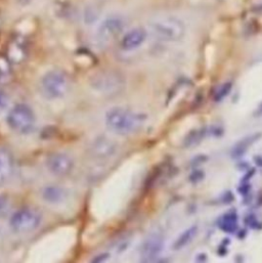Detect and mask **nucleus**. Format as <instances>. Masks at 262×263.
Wrapping results in <instances>:
<instances>
[{"label": "nucleus", "mask_w": 262, "mask_h": 263, "mask_svg": "<svg viewBox=\"0 0 262 263\" xmlns=\"http://www.w3.org/2000/svg\"><path fill=\"white\" fill-rule=\"evenodd\" d=\"M147 116L124 107H114L105 116V123L110 132L119 135H127L141 129Z\"/></svg>", "instance_id": "1"}, {"label": "nucleus", "mask_w": 262, "mask_h": 263, "mask_svg": "<svg viewBox=\"0 0 262 263\" xmlns=\"http://www.w3.org/2000/svg\"><path fill=\"white\" fill-rule=\"evenodd\" d=\"M149 31L152 35L159 41L163 42H179L186 33L185 24L175 15H160L149 23Z\"/></svg>", "instance_id": "2"}, {"label": "nucleus", "mask_w": 262, "mask_h": 263, "mask_svg": "<svg viewBox=\"0 0 262 263\" xmlns=\"http://www.w3.org/2000/svg\"><path fill=\"white\" fill-rule=\"evenodd\" d=\"M39 89L41 95L47 100L62 99L70 90V79L63 71L51 70L41 78Z\"/></svg>", "instance_id": "3"}, {"label": "nucleus", "mask_w": 262, "mask_h": 263, "mask_svg": "<svg viewBox=\"0 0 262 263\" xmlns=\"http://www.w3.org/2000/svg\"><path fill=\"white\" fill-rule=\"evenodd\" d=\"M90 84L98 92L106 97H113L123 91L126 81L120 73L105 70L93 75L90 80Z\"/></svg>", "instance_id": "4"}, {"label": "nucleus", "mask_w": 262, "mask_h": 263, "mask_svg": "<svg viewBox=\"0 0 262 263\" xmlns=\"http://www.w3.org/2000/svg\"><path fill=\"white\" fill-rule=\"evenodd\" d=\"M6 122L13 132L28 134L34 130L36 118L33 110L28 105L16 104L9 110L6 116Z\"/></svg>", "instance_id": "5"}, {"label": "nucleus", "mask_w": 262, "mask_h": 263, "mask_svg": "<svg viewBox=\"0 0 262 263\" xmlns=\"http://www.w3.org/2000/svg\"><path fill=\"white\" fill-rule=\"evenodd\" d=\"M125 27L126 20L122 14H109L98 26L96 39L99 44L107 45L117 39L124 32Z\"/></svg>", "instance_id": "6"}, {"label": "nucleus", "mask_w": 262, "mask_h": 263, "mask_svg": "<svg viewBox=\"0 0 262 263\" xmlns=\"http://www.w3.org/2000/svg\"><path fill=\"white\" fill-rule=\"evenodd\" d=\"M42 215L39 210L33 207H23L11 214L9 218L10 229L17 234H27L39 228Z\"/></svg>", "instance_id": "7"}, {"label": "nucleus", "mask_w": 262, "mask_h": 263, "mask_svg": "<svg viewBox=\"0 0 262 263\" xmlns=\"http://www.w3.org/2000/svg\"><path fill=\"white\" fill-rule=\"evenodd\" d=\"M48 171L55 176L69 175L74 168L73 159L65 153H52L46 158Z\"/></svg>", "instance_id": "8"}, {"label": "nucleus", "mask_w": 262, "mask_h": 263, "mask_svg": "<svg viewBox=\"0 0 262 263\" xmlns=\"http://www.w3.org/2000/svg\"><path fill=\"white\" fill-rule=\"evenodd\" d=\"M164 249V238L158 233L151 234L140 247V260L142 262L156 261Z\"/></svg>", "instance_id": "9"}, {"label": "nucleus", "mask_w": 262, "mask_h": 263, "mask_svg": "<svg viewBox=\"0 0 262 263\" xmlns=\"http://www.w3.org/2000/svg\"><path fill=\"white\" fill-rule=\"evenodd\" d=\"M147 38V31L142 27H134L123 34L120 47L125 51H131L140 47Z\"/></svg>", "instance_id": "10"}, {"label": "nucleus", "mask_w": 262, "mask_h": 263, "mask_svg": "<svg viewBox=\"0 0 262 263\" xmlns=\"http://www.w3.org/2000/svg\"><path fill=\"white\" fill-rule=\"evenodd\" d=\"M90 152L95 158L108 159L113 157L117 152V144L109 137L100 136L91 143Z\"/></svg>", "instance_id": "11"}, {"label": "nucleus", "mask_w": 262, "mask_h": 263, "mask_svg": "<svg viewBox=\"0 0 262 263\" xmlns=\"http://www.w3.org/2000/svg\"><path fill=\"white\" fill-rule=\"evenodd\" d=\"M6 57L12 65L22 64L27 58V45L21 37L13 38L8 44L6 49Z\"/></svg>", "instance_id": "12"}, {"label": "nucleus", "mask_w": 262, "mask_h": 263, "mask_svg": "<svg viewBox=\"0 0 262 263\" xmlns=\"http://www.w3.org/2000/svg\"><path fill=\"white\" fill-rule=\"evenodd\" d=\"M13 171V158L11 153L0 147V187L8 180Z\"/></svg>", "instance_id": "13"}, {"label": "nucleus", "mask_w": 262, "mask_h": 263, "mask_svg": "<svg viewBox=\"0 0 262 263\" xmlns=\"http://www.w3.org/2000/svg\"><path fill=\"white\" fill-rule=\"evenodd\" d=\"M261 133H254L251 135H248L244 138H242L240 141H238L232 148L231 156L233 159H239L242 156L245 155V153L249 149L250 146H252L260 137Z\"/></svg>", "instance_id": "14"}, {"label": "nucleus", "mask_w": 262, "mask_h": 263, "mask_svg": "<svg viewBox=\"0 0 262 263\" xmlns=\"http://www.w3.org/2000/svg\"><path fill=\"white\" fill-rule=\"evenodd\" d=\"M41 195L44 201L51 204L61 203L66 197V193L64 189L58 185H47L43 187Z\"/></svg>", "instance_id": "15"}, {"label": "nucleus", "mask_w": 262, "mask_h": 263, "mask_svg": "<svg viewBox=\"0 0 262 263\" xmlns=\"http://www.w3.org/2000/svg\"><path fill=\"white\" fill-rule=\"evenodd\" d=\"M197 234H198V227L197 226L190 227L177 237V239L174 241L172 245V249L176 251L183 249L196 238Z\"/></svg>", "instance_id": "16"}, {"label": "nucleus", "mask_w": 262, "mask_h": 263, "mask_svg": "<svg viewBox=\"0 0 262 263\" xmlns=\"http://www.w3.org/2000/svg\"><path fill=\"white\" fill-rule=\"evenodd\" d=\"M12 79V64L6 54L0 53V85L9 83Z\"/></svg>", "instance_id": "17"}, {"label": "nucleus", "mask_w": 262, "mask_h": 263, "mask_svg": "<svg viewBox=\"0 0 262 263\" xmlns=\"http://www.w3.org/2000/svg\"><path fill=\"white\" fill-rule=\"evenodd\" d=\"M238 226V216L235 212L224 214L219 220V228L228 233H233Z\"/></svg>", "instance_id": "18"}, {"label": "nucleus", "mask_w": 262, "mask_h": 263, "mask_svg": "<svg viewBox=\"0 0 262 263\" xmlns=\"http://www.w3.org/2000/svg\"><path fill=\"white\" fill-rule=\"evenodd\" d=\"M205 132H206L205 129H198V130H193V132H190L183 140V145L186 148L197 145L204 138Z\"/></svg>", "instance_id": "19"}, {"label": "nucleus", "mask_w": 262, "mask_h": 263, "mask_svg": "<svg viewBox=\"0 0 262 263\" xmlns=\"http://www.w3.org/2000/svg\"><path fill=\"white\" fill-rule=\"evenodd\" d=\"M232 88H233V83L232 82H226L222 85H220L214 93V97H213L214 101L215 102H220L223 99H226L230 95V92L232 91Z\"/></svg>", "instance_id": "20"}, {"label": "nucleus", "mask_w": 262, "mask_h": 263, "mask_svg": "<svg viewBox=\"0 0 262 263\" xmlns=\"http://www.w3.org/2000/svg\"><path fill=\"white\" fill-rule=\"evenodd\" d=\"M9 210V201L7 198L0 196V215L6 214Z\"/></svg>", "instance_id": "21"}, {"label": "nucleus", "mask_w": 262, "mask_h": 263, "mask_svg": "<svg viewBox=\"0 0 262 263\" xmlns=\"http://www.w3.org/2000/svg\"><path fill=\"white\" fill-rule=\"evenodd\" d=\"M204 178V172L203 171H195L191 174V181L193 182H198V181H201L202 179Z\"/></svg>", "instance_id": "22"}, {"label": "nucleus", "mask_w": 262, "mask_h": 263, "mask_svg": "<svg viewBox=\"0 0 262 263\" xmlns=\"http://www.w3.org/2000/svg\"><path fill=\"white\" fill-rule=\"evenodd\" d=\"M7 101H8V98H7L6 93L2 89H0V110L6 106Z\"/></svg>", "instance_id": "23"}, {"label": "nucleus", "mask_w": 262, "mask_h": 263, "mask_svg": "<svg viewBox=\"0 0 262 263\" xmlns=\"http://www.w3.org/2000/svg\"><path fill=\"white\" fill-rule=\"evenodd\" d=\"M108 258H109L108 253H102V254L98 255L97 257H95V258L92 259V261H93V262H103V261H106Z\"/></svg>", "instance_id": "24"}, {"label": "nucleus", "mask_w": 262, "mask_h": 263, "mask_svg": "<svg viewBox=\"0 0 262 263\" xmlns=\"http://www.w3.org/2000/svg\"><path fill=\"white\" fill-rule=\"evenodd\" d=\"M255 116H262V104L258 107V109H257V113H255Z\"/></svg>", "instance_id": "25"}]
</instances>
